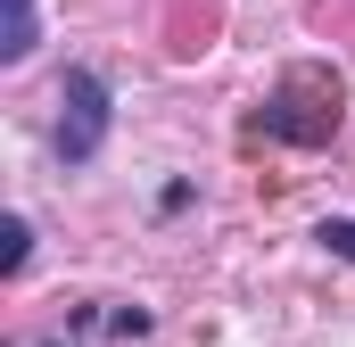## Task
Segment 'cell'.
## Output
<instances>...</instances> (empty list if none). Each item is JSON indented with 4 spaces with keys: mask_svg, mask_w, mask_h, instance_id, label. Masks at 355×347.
I'll list each match as a JSON object with an SVG mask.
<instances>
[{
    "mask_svg": "<svg viewBox=\"0 0 355 347\" xmlns=\"http://www.w3.org/2000/svg\"><path fill=\"white\" fill-rule=\"evenodd\" d=\"M99 141H107V83L91 67H67V83H58V158L83 166V158H99Z\"/></svg>",
    "mask_w": 355,
    "mask_h": 347,
    "instance_id": "1",
    "label": "cell"
},
{
    "mask_svg": "<svg viewBox=\"0 0 355 347\" xmlns=\"http://www.w3.org/2000/svg\"><path fill=\"white\" fill-rule=\"evenodd\" d=\"M265 133L272 141H331L339 133V83L314 91V75H289V91L265 108Z\"/></svg>",
    "mask_w": 355,
    "mask_h": 347,
    "instance_id": "2",
    "label": "cell"
},
{
    "mask_svg": "<svg viewBox=\"0 0 355 347\" xmlns=\"http://www.w3.org/2000/svg\"><path fill=\"white\" fill-rule=\"evenodd\" d=\"M33 50V0H8V25H0V58H25Z\"/></svg>",
    "mask_w": 355,
    "mask_h": 347,
    "instance_id": "3",
    "label": "cell"
},
{
    "mask_svg": "<svg viewBox=\"0 0 355 347\" xmlns=\"http://www.w3.org/2000/svg\"><path fill=\"white\" fill-rule=\"evenodd\" d=\"M25 248H33V232H25V215H8L0 223V273H25Z\"/></svg>",
    "mask_w": 355,
    "mask_h": 347,
    "instance_id": "4",
    "label": "cell"
},
{
    "mask_svg": "<svg viewBox=\"0 0 355 347\" xmlns=\"http://www.w3.org/2000/svg\"><path fill=\"white\" fill-rule=\"evenodd\" d=\"M322 248H331V257H347V264H355V215H339V223H322Z\"/></svg>",
    "mask_w": 355,
    "mask_h": 347,
    "instance_id": "5",
    "label": "cell"
}]
</instances>
